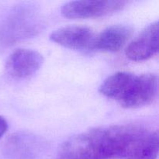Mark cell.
I'll list each match as a JSON object with an SVG mask.
<instances>
[{"instance_id":"cell-1","label":"cell","mask_w":159,"mask_h":159,"mask_svg":"<svg viewBox=\"0 0 159 159\" xmlns=\"http://www.w3.org/2000/svg\"><path fill=\"white\" fill-rule=\"evenodd\" d=\"M125 4V2L116 0H78L65 3L61 8V12L66 18H93L120 10Z\"/></svg>"},{"instance_id":"cell-2","label":"cell","mask_w":159,"mask_h":159,"mask_svg":"<svg viewBox=\"0 0 159 159\" xmlns=\"http://www.w3.org/2000/svg\"><path fill=\"white\" fill-rule=\"evenodd\" d=\"M158 93V77L156 75L143 74L136 75L120 104L128 109L140 108L152 103Z\"/></svg>"},{"instance_id":"cell-3","label":"cell","mask_w":159,"mask_h":159,"mask_svg":"<svg viewBox=\"0 0 159 159\" xmlns=\"http://www.w3.org/2000/svg\"><path fill=\"white\" fill-rule=\"evenodd\" d=\"M95 33L91 28L82 25L62 26L53 31L50 39L68 49L85 51L93 49Z\"/></svg>"},{"instance_id":"cell-6","label":"cell","mask_w":159,"mask_h":159,"mask_svg":"<svg viewBox=\"0 0 159 159\" xmlns=\"http://www.w3.org/2000/svg\"><path fill=\"white\" fill-rule=\"evenodd\" d=\"M39 20L34 12L19 10L8 19L3 28V37L8 43L34 35L38 31Z\"/></svg>"},{"instance_id":"cell-8","label":"cell","mask_w":159,"mask_h":159,"mask_svg":"<svg viewBox=\"0 0 159 159\" xmlns=\"http://www.w3.org/2000/svg\"><path fill=\"white\" fill-rule=\"evenodd\" d=\"M134 74L127 71H118L107 77L99 88V92L104 96L115 99L118 102L123 99L132 82Z\"/></svg>"},{"instance_id":"cell-11","label":"cell","mask_w":159,"mask_h":159,"mask_svg":"<svg viewBox=\"0 0 159 159\" xmlns=\"http://www.w3.org/2000/svg\"><path fill=\"white\" fill-rule=\"evenodd\" d=\"M56 159H73L71 158H69V157H67V156H65V155H59L58 154V156H57V158Z\"/></svg>"},{"instance_id":"cell-5","label":"cell","mask_w":159,"mask_h":159,"mask_svg":"<svg viewBox=\"0 0 159 159\" xmlns=\"http://www.w3.org/2000/svg\"><path fill=\"white\" fill-rule=\"evenodd\" d=\"M43 57L38 51L19 48L8 57L6 69L11 76L24 79L35 74L43 63Z\"/></svg>"},{"instance_id":"cell-4","label":"cell","mask_w":159,"mask_h":159,"mask_svg":"<svg viewBox=\"0 0 159 159\" xmlns=\"http://www.w3.org/2000/svg\"><path fill=\"white\" fill-rule=\"evenodd\" d=\"M158 51V21L144 27L126 48V56L134 61H142L153 57Z\"/></svg>"},{"instance_id":"cell-7","label":"cell","mask_w":159,"mask_h":159,"mask_svg":"<svg viewBox=\"0 0 159 159\" xmlns=\"http://www.w3.org/2000/svg\"><path fill=\"white\" fill-rule=\"evenodd\" d=\"M131 28L127 25H113L96 35L93 49L105 52H116L124 48L132 35Z\"/></svg>"},{"instance_id":"cell-10","label":"cell","mask_w":159,"mask_h":159,"mask_svg":"<svg viewBox=\"0 0 159 159\" xmlns=\"http://www.w3.org/2000/svg\"><path fill=\"white\" fill-rule=\"evenodd\" d=\"M8 129V124L6 119L0 116V138L5 134Z\"/></svg>"},{"instance_id":"cell-9","label":"cell","mask_w":159,"mask_h":159,"mask_svg":"<svg viewBox=\"0 0 159 159\" xmlns=\"http://www.w3.org/2000/svg\"><path fill=\"white\" fill-rule=\"evenodd\" d=\"M158 133L151 132L136 159H157L158 154Z\"/></svg>"}]
</instances>
